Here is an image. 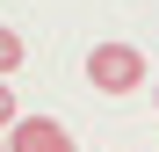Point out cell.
<instances>
[{"mask_svg": "<svg viewBox=\"0 0 159 152\" xmlns=\"http://www.w3.org/2000/svg\"><path fill=\"white\" fill-rule=\"evenodd\" d=\"M7 152H80V145H72V131L58 116H15L7 123Z\"/></svg>", "mask_w": 159, "mask_h": 152, "instance_id": "cell-2", "label": "cell"}, {"mask_svg": "<svg viewBox=\"0 0 159 152\" xmlns=\"http://www.w3.org/2000/svg\"><path fill=\"white\" fill-rule=\"evenodd\" d=\"M22 58H29V51H22V36H15V29H0V80H15Z\"/></svg>", "mask_w": 159, "mask_h": 152, "instance_id": "cell-3", "label": "cell"}, {"mask_svg": "<svg viewBox=\"0 0 159 152\" xmlns=\"http://www.w3.org/2000/svg\"><path fill=\"white\" fill-rule=\"evenodd\" d=\"M152 101H159V80H152Z\"/></svg>", "mask_w": 159, "mask_h": 152, "instance_id": "cell-6", "label": "cell"}, {"mask_svg": "<svg viewBox=\"0 0 159 152\" xmlns=\"http://www.w3.org/2000/svg\"><path fill=\"white\" fill-rule=\"evenodd\" d=\"M87 87L94 94H138L145 87V51L138 44H94L87 51Z\"/></svg>", "mask_w": 159, "mask_h": 152, "instance_id": "cell-1", "label": "cell"}, {"mask_svg": "<svg viewBox=\"0 0 159 152\" xmlns=\"http://www.w3.org/2000/svg\"><path fill=\"white\" fill-rule=\"evenodd\" d=\"M0 152H7V131H0Z\"/></svg>", "mask_w": 159, "mask_h": 152, "instance_id": "cell-5", "label": "cell"}, {"mask_svg": "<svg viewBox=\"0 0 159 152\" xmlns=\"http://www.w3.org/2000/svg\"><path fill=\"white\" fill-rule=\"evenodd\" d=\"M15 116H22V101H15V87H7V80H0V131H7Z\"/></svg>", "mask_w": 159, "mask_h": 152, "instance_id": "cell-4", "label": "cell"}]
</instances>
